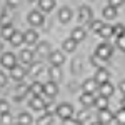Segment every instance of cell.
Listing matches in <instances>:
<instances>
[{
  "label": "cell",
  "instance_id": "1f68e13d",
  "mask_svg": "<svg viewBox=\"0 0 125 125\" xmlns=\"http://www.w3.org/2000/svg\"><path fill=\"white\" fill-rule=\"evenodd\" d=\"M75 47H77V42H75V40L67 39L63 42V50H65V52H70V53H72V52L75 50Z\"/></svg>",
  "mask_w": 125,
  "mask_h": 125
},
{
  "label": "cell",
  "instance_id": "d590c367",
  "mask_svg": "<svg viewBox=\"0 0 125 125\" xmlns=\"http://www.w3.org/2000/svg\"><path fill=\"white\" fill-rule=\"evenodd\" d=\"M102 25H104L102 20H92V22H90V30H94L95 33H98V30L102 29Z\"/></svg>",
  "mask_w": 125,
  "mask_h": 125
},
{
  "label": "cell",
  "instance_id": "9c48e42d",
  "mask_svg": "<svg viewBox=\"0 0 125 125\" xmlns=\"http://www.w3.org/2000/svg\"><path fill=\"white\" fill-rule=\"evenodd\" d=\"M78 19L82 22H92V9L88 5H82L78 9Z\"/></svg>",
  "mask_w": 125,
  "mask_h": 125
},
{
  "label": "cell",
  "instance_id": "f907efd6",
  "mask_svg": "<svg viewBox=\"0 0 125 125\" xmlns=\"http://www.w3.org/2000/svg\"><path fill=\"white\" fill-rule=\"evenodd\" d=\"M12 125H20V124H19V122H17V124H12Z\"/></svg>",
  "mask_w": 125,
  "mask_h": 125
},
{
  "label": "cell",
  "instance_id": "7a4b0ae2",
  "mask_svg": "<svg viewBox=\"0 0 125 125\" xmlns=\"http://www.w3.org/2000/svg\"><path fill=\"white\" fill-rule=\"evenodd\" d=\"M55 112H57V115L62 120H67V118H70V117L73 115V107L70 105V104H60V105H57Z\"/></svg>",
  "mask_w": 125,
  "mask_h": 125
},
{
  "label": "cell",
  "instance_id": "f1b7e54d",
  "mask_svg": "<svg viewBox=\"0 0 125 125\" xmlns=\"http://www.w3.org/2000/svg\"><path fill=\"white\" fill-rule=\"evenodd\" d=\"M17 122H19L20 125H30V124H32V115L27 114V112H23V114H20V115H19Z\"/></svg>",
  "mask_w": 125,
  "mask_h": 125
},
{
  "label": "cell",
  "instance_id": "e0dca14e",
  "mask_svg": "<svg viewBox=\"0 0 125 125\" xmlns=\"http://www.w3.org/2000/svg\"><path fill=\"white\" fill-rule=\"evenodd\" d=\"M9 42H10V45H13V47H20V45L23 43V33H20L19 30H15Z\"/></svg>",
  "mask_w": 125,
  "mask_h": 125
},
{
  "label": "cell",
  "instance_id": "d6a6232c",
  "mask_svg": "<svg viewBox=\"0 0 125 125\" xmlns=\"http://www.w3.org/2000/svg\"><path fill=\"white\" fill-rule=\"evenodd\" d=\"M0 122L3 125H12L13 124V118L10 115V112H5V114H0Z\"/></svg>",
  "mask_w": 125,
  "mask_h": 125
},
{
  "label": "cell",
  "instance_id": "4dcf8cb0",
  "mask_svg": "<svg viewBox=\"0 0 125 125\" xmlns=\"http://www.w3.org/2000/svg\"><path fill=\"white\" fill-rule=\"evenodd\" d=\"M48 73H50V78L53 80V82H57V80H60L62 78V72H60V68L58 67H50V70H48Z\"/></svg>",
  "mask_w": 125,
  "mask_h": 125
},
{
  "label": "cell",
  "instance_id": "60d3db41",
  "mask_svg": "<svg viewBox=\"0 0 125 125\" xmlns=\"http://www.w3.org/2000/svg\"><path fill=\"white\" fill-rule=\"evenodd\" d=\"M108 5H112V7L118 9V7H122V5H124V0H108Z\"/></svg>",
  "mask_w": 125,
  "mask_h": 125
},
{
  "label": "cell",
  "instance_id": "603a6c76",
  "mask_svg": "<svg viewBox=\"0 0 125 125\" xmlns=\"http://www.w3.org/2000/svg\"><path fill=\"white\" fill-rule=\"evenodd\" d=\"M13 32H15V29L12 27V23L10 25H3L2 27V32H0V37L3 40H10V37L13 35Z\"/></svg>",
  "mask_w": 125,
  "mask_h": 125
},
{
  "label": "cell",
  "instance_id": "74e56055",
  "mask_svg": "<svg viewBox=\"0 0 125 125\" xmlns=\"http://www.w3.org/2000/svg\"><path fill=\"white\" fill-rule=\"evenodd\" d=\"M124 33H125V27L122 23H117L115 27H114V35L118 37V35H124Z\"/></svg>",
  "mask_w": 125,
  "mask_h": 125
},
{
  "label": "cell",
  "instance_id": "484cf974",
  "mask_svg": "<svg viewBox=\"0 0 125 125\" xmlns=\"http://www.w3.org/2000/svg\"><path fill=\"white\" fill-rule=\"evenodd\" d=\"M42 70H43V63H42V62H32V63H30V75H35V77H37V75H40V72H42Z\"/></svg>",
  "mask_w": 125,
  "mask_h": 125
},
{
  "label": "cell",
  "instance_id": "d6986e66",
  "mask_svg": "<svg viewBox=\"0 0 125 125\" xmlns=\"http://www.w3.org/2000/svg\"><path fill=\"white\" fill-rule=\"evenodd\" d=\"M52 50H50V45H48L47 42H40L37 43V53L42 55V57H48V53H50Z\"/></svg>",
  "mask_w": 125,
  "mask_h": 125
},
{
  "label": "cell",
  "instance_id": "8fae6325",
  "mask_svg": "<svg viewBox=\"0 0 125 125\" xmlns=\"http://www.w3.org/2000/svg\"><path fill=\"white\" fill-rule=\"evenodd\" d=\"M37 42H39V33H37L35 30H27V32L23 33V43L33 45V43H37Z\"/></svg>",
  "mask_w": 125,
  "mask_h": 125
},
{
  "label": "cell",
  "instance_id": "2e32d148",
  "mask_svg": "<svg viewBox=\"0 0 125 125\" xmlns=\"http://www.w3.org/2000/svg\"><path fill=\"white\" fill-rule=\"evenodd\" d=\"M98 88H100V95H104V97H112L114 92H115V88H114V85L110 82H105V83L98 85Z\"/></svg>",
  "mask_w": 125,
  "mask_h": 125
},
{
  "label": "cell",
  "instance_id": "ab89813d",
  "mask_svg": "<svg viewBox=\"0 0 125 125\" xmlns=\"http://www.w3.org/2000/svg\"><path fill=\"white\" fill-rule=\"evenodd\" d=\"M5 112H9V104L5 100H0V114H5Z\"/></svg>",
  "mask_w": 125,
  "mask_h": 125
},
{
  "label": "cell",
  "instance_id": "8992f818",
  "mask_svg": "<svg viewBox=\"0 0 125 125\" xmlns=\"http://www.w3.org/2000/svg\"><path fill=\"white\" fill-rule=\"evenodd\" d=\"M29 23L32 25V27H39V25H42L43 23V15H42V12H39V10H32L29 13Z\"/></svg>",
  "mask_w": 125,
  "mask_h": 125
},
{
  "label": "cell",
  "instance_id": "83f0119b",
  "mask_svg": "<svg viewBox=\"0 0 125 125\" xmlns=\"http://www.w3.org/2000/svg\"><path fill=\"white\" fill-rule=\"evenodd\" d=\"M104 17H105L107 20H114L117 17V9H115V7H112V5L105 7V9H104Z\"/></svg>",
  "mask_w": 125,
  "mask_h": 125
},
{
  "label": "cell",
  "instance_id": "277c9868",
  "mask_svg": "<svg viewBox=\"0 0 125 125\" xmlns=\"http://www.w3.org/2000/svg\"><path fill=\"white\" fill-rule=\"evenodd\" d=\"M94 78H95V82L98 83V85H102V83H105V82H108V78H110V73H108V70L104 67H97V72L95 75H94Z\"/></svg>",
  "mask_w": 125,
  "mask_h": 125
},
{
  "label": "cell",
  "instance_id": "7bdbcfd3",
  "mask_svg": "<svg viewBox=\"0 0 125 125\" xmlns=\"http://www.w3.org/2000/svg\"><path fill=\"white\" fill-rule=\"evenodd\" d=\"M63 125H83V124H80L78 120H73V118L70 117V118H67V120H63Z\"/></svg>",
  "mask_w": 125,
  "mask_h": 125
},
{
  "label": "cell",
  "instance_id": "44dd1931",
  "mask_svg": "<svg viewBox=\"0 0 125 125\" xmlns=\"http://www.w3.org/2000/svg\"><path fill=\"white\" fill-rule=\"evenodd\" d=\"M94 102H95L94 94H85V92H83V95L80 97V104H82L83 107H92V105H94Z\"/></svg>",
  "mask_w": 125,
  "mask_h": 125
},
{
  "label": "cell",
  "instance_id": "d4e9b609",
  "mask_svg": "<svg viewBox=\"0 0 125 125\" xmlns=\"http://www.w3.org/2000/svg\"><path fill=\"white\" fill-rule=\"evenodd\" d=\"M98 35L102 37V39H108V37H112L114 35V27L112 25H102V29L98 30Z\"/></svg>",
  "mask_w": 125,
  "mask_h": 125
},
{
  "label": "cell",
  "instance_id": "7402d4cb",
  "mask_svg": "<svg viewBox=\"0 0 125 125\" xmlns=\"http://www.w3.org/2000/svg\"><path fill=\"white\" fill-rule=\"evenodd\" d=\"M29 92L33 95H42L43 94V83H40V82H33L32 85L29 87Z\"/></svg>",
  "mask_w": 125,
  "mask_h": 125
},
{
  "label": "cell",
  "instance_id": "7dc6e473",
  "mask_svg": "<svg viewBox=\"0 0 125 125\" xmlns=\"http://www.w3.org/2000/svg\"><path fill=\"white\" fill-rule=\"evenodd\" d=\"M122 108H125V95H124V98H122Z\"/></svg>",
  "mask_w": 125,
  "mask_h": 125
},
{
  "label": "cell",
  "instance_id": "cb8c5ba5",
  "mask_svg": "<svg viewBox=\"0 0 125 125\" xmlns=\"http://www.w3.org/2000/svg\"><path fill=\"white\" fill-rule=\"evenodd\" d=\"M94 105H95L97 108H98V110L108 108V97H104V95L97 97V98H95V102H94Z\"/></svg>",
  "mask_w": 125,
  "mask_h": 125
},
{
  "label": "cell",
  "instance_id": "b9f144b4",
  "mask_svg": "<svg viewBox=\"0 0 125 125\" xmlns=\"http://www.w3.org/2000/svg\"><path fill=\"white\" fill-rule=\"evenodd\" d=\"M7 82H9V78H7V75L0 70V87H5L7 85Z\"/></svg>",
  "mask_w": 125,
  "mask_h": 125
},
{
  "label": "cell",
  "instance_id": "5bb4252c",
  "mask_svg": "<svg viewBox=\"0 0 125 125\" xmlns=\"http://www.w3.org/2000/svg\"><path fill=\"white\" fill-rule=\"evenodd\" d=\"M82 88H83L85 94H94L98 88V83L95 82V78H87L85 82H83V85H82Z\"/></svg>",
  "mask_w": 125,
  "mask_h": 125
},
{
  "label": "cell",
  "instance_id": "681fc988",
  "mask_svg": "<svg viewBox=\"0 0 125 125\" xmlns=\"http://www.w3.org/2000/svg\"><path fill=\"white\" fill-rule=\"evenodd\" d=\"M27 2H37V0H27Z\"/></svg>",
  "mask_w": 125,
  "mask_h": 125
},
{
  "label": "cell",
  "instance_id": "30bf717a",
  "mask_svg": "<svg viewBox=\"0 0 125 125\" xmlns=\"http://www.w3.org/2000/svg\"><path fill=\"white\" fill-rule=\"evenodd\" d=\"M30 107H32V110H45V100H43V97L33 95L32 100H30Z\"/></svg>",
  "mask_w": 125,
  "mask_h": 125
},
{
  "label": "cell",
  "instance_id": "4316f807",
  "mask_svg": "<svg viewBox=\"0 0 125 125\" xmlns=\"http://www.w3.org/2000/svg\"><path fill=\"white\" fill-rule=\"evenodd\" d=\"M27 94H29V87L23 85V83H20V85L17 87V97H15V102H20Z\"/></svg>",
  "mask_w": 125,
  "mask_h": 125
},
{
  "label": "cell",
  "instance_id": "8d00e7d4",
  "mask_svg": "<svg viewBox=\"0 0 125 125\" xmlns=\"http://www.w3.org/2000/svg\"><path fill=\"white\" fill-rule=\"evenodd\" d=\"M117 47L120 48L122 52H125V33H124V35H118V37H117Z\"/></svg>",
  "mask_w": 125,
  "mask_h": 125
},
{
  "label": "cell",
  "instance_id": "52a82bcc",
  "mask_svg": "<svg viewBox=\"0 0 125 125\" xmlns=\"http://www.w3.org/2000/svg\"><path fill=\"white\" fill-rule=\"evenodd\" d=\"M10 75H12V78H13V80L20 82V80H23V78H25L27 70H25L23 67H20V65H13V67L10 68Z\"/></svg>",
  "mask_w": 125,
  "mask_h": 125
},
{
  "label": "cell",
  "instance_id": "6da1fadb",
  "mask_svg": "<svg viewBox=\"0 0 125 125\" xmlns=\"http://www.w3.org/2000/svg\"><path fill=\"white\" fill-rule=\"evenodd\" d=\"M112 55H114V47L110 43H98L95 50V57H98L100 60H108Z\"/></svg>",
  "mask_w": 125,
  "mask_h": 125
},
{
  "label": "cell",
  "instance_id": "f6af8a7d",
  "mask_svg": "<svg viewBox=\"0 0 125 125\" xmlns=\"http://www.w3.org/2000/svg\"><path fill=\"white\" fill-rule=\"evenodd\" d=\"M98 60H100L98 57H92V58H90V62H92V63H94L95 67H98Z\"/></svg>",
  "mask_w": 125,
  "mask_h": 125
},
{
  "label": "cell",
  "instance_id": "ac0fdd59",
  "mask_svg": "<svg viewBox=\"0 0 125 125\" xmlns=\"http://www.w3.org/2000/svg\"><path fill=\"white\" fill-rule=\"evenodd\" d=\"M37 2H39V9L45 13L55 7V0H37Z\"/></svg>",
  "mask_w": 125,
  "mask_h": 125
},
{
  "label": "cell",
  "instance_id": "9a60e30c",
  "mask_svg": "<svg viewBox=\"0 0 125 125\" xmlns=\"http://www.w3.org/2000/svg\"><path fill=\"white\" fill-rule=\"evenodd\" d=\"M20 62L22 63H25V65H30L32 62H33V52L30 50V48H25V50H22L20 52Z\"/></svg>",
  "mask_w": 125,
  "mask_h": 125
},
{
  "label": "cell",
  "instance_id": "ee69618b",
  "mask_svg": "<svg viewBox=\"0 0 125 125\" xmlns=\"http://www.w3.org/2000/svg\"><path fill=\"white\" fill-rule=\"evenodd\" d=\"M19 3H20V0H7V5L12 7V9H13V7H17Z\"/></svg>",
  "mask_w": 125,
  "mask_h": 125
},
{
  "label": "cell",
  "instance_id": "816d5d0a",
  "mask_svg": "<svg viewBox=\"0 0 125 125\" xmlns=\"http://www.w3.org/2000/svg\"><path fill=\"white\" fill-rule=\"evenodd\" d=\"M0 50H2V42H0Z\"/></svg>",
  "mask_w": 125,
  "mask_h": 125
},
{
  "label": "cell",
  "instance_id": "bcb514c9",
  "mask_svg": "<svg viewBox=\"0 0 125 125\" xmlns=\"http://www.w3.org/2000/svg\"><path fill=\"white\" fill-rule=\"evenodd\" d=\"M118 88H120V92H122V94L125 95V80H124V82H120V85H118Z\"/></svg>",
  "mask_w": 125,
  "mask_h": 125
},
{
  "label": "cell",
  "instance_id": "f35d334b",
  "mask_svg": "<svg viewBox=\"0 0 125 125\" xmlns=\"http://www.w3.org/2000/svg\"><path fill=\"white\" fill-rule=\"evenodd\" d=\"M3 25H10V17L7 15L5 10H3V13H2V17H0V27H3Z\"/></svg>",
  "mask_w": 125,
  "mask_h": 125
},
{
  "label": "cell",
  "instance_id": "f546056e",
  "mask_svg": "<svg viewBox=\"0 0 125 125\" xmlns=\"http://www.w3.org/2000/svg\"><path fill=\"white\" fill-rule=\"evenodd\" d=\"M52 122H53V117H52L50 112H47L45 115H42L39 120H37V125H50Z\"/></svg>",
  "mask_w": 125,
  "mask_h": 125
},
{
  "label": "cell",
  "instance_id": "c3c4849f",
  "mask_svg": "<svg viewBox=\"0 0 125 125\" xmlns=\"http://www.w3.org/2000/svg\"><path fill=\"white\" fill-rule=\"evenodd\" d=\"M92 125H104V124H102V122H98V120H97L95 124H92Z\"/></svg>",
  "mask_w": 125,
  "mask_h": 125
},
{
  "label": "cell",
  "instance_id": "ffe728a7",
  "mask_svg": "<svg viewBox=\"0 0 125 125\" xmlns=\"http://www.w3.org/2000/svg\"><path fill=\"white\" fill-rule=\"evenodd\" d=\"M58 19H60L62 23H67L68 20L72 19V10L68 9V7H63V9L58 12Z\"/></svg>",
  "mask_w": 125,
  "mask_h": 125
},
{
  "label": "cell",
  "instance_id": "836d02e7",
  "mask_svg": "<svg viewBox=\"0 0 125 125\" xmlns=\"http://www.w3.org/2000/svg\"><path fill=\"white\" fill-rule=\"evenodd\" d=\"M77 120L80 122V124H85V122H88V120H90V112H88V110H82V112L78 114Z\"/></svg>",
  "mask_w": 125,
  "mask_h": 125
},
{
  "label": "cell",
  "instance_id": "e575fe53",
  "mask_svg": "<svg viewBox=\"0 0 125 125\" xmlns=\"http://www.w3.org/2000/svg\"><path fill=\"white\" fill-rule=\"evenodd\" d=\"M114 118H115L120 125H125V108H120L115 115H114Z\"/></svg>",
  "mask_w": 125,
  "mask_h": 125
},
{
  "label": "cell",
  "instance_id": "7c38bea8",
  "mask_svg": "<svg viewBox=\"0 0 125 125\" xmlns=\"http://www.w3.org/2000/svg\"><path fill=\"white\" fill-rule=\"evenodd\" d=\"M114 120V114L108 110V108H104V110H98V122H102L104 125L110 124Z\"/></svg>",
  "mask_w": 125,
  "mask_h": 125
},
{
  "label": "cell",
  "instance_id": "3957f363",
  "mask_svg": "<svg viewBox=\"0 0 125 125\" xmlns=\"http://www.w3.org/2000/svg\"><path fill=\"white\" fill-rule=\"evenodd\" d=\"M48 60H50V63H52L53 67H60V65H63L65 57H63V53H62V52L53 50V52H50V53H48Z\"/></svg>",
  "mask_w": 125,
  "mask_h": 125
},
{
  "label": "cell",
  "instance_id": "4fadbf2b",
  "mask_svg": "<svg viewBox=\"0 0 125 125\" xmlns=\"http://www.w3.org/2000/svg\"><path fill=\"white\" fill-rule=\"evenodd\" d=\"M87 37V32L85 29H82V27H75V29L72 30V33H70V39L72 40H75V42H82V40H85Z\"/></svg>",
  "mask_w": 125,
  "mask_h": 125
},
{
  "label": "cell",
  "instance_id": "ba28073f",
  "mask_svg": "<svg viewBox=\"0 0 125 125\" xmlns=\"http://www.w3.org/2000/svg\"><path fill=\"white\" fill-rule=\"evenodd\" d=\"M43 94H45L47 97H50V98L55 97L58 94V85L53 82V80H48L47 83H43Z\"/></svg>",
  "mask_w": 125,
  "mask_h": 125
},
{
  "label": "cell",
  "instance_id": "5b68a950",
  "mask_svg": "<svg viewBox=\"0 0 125 125\" xmlns=\"http://www.w3.org/2000/svg\"><path fill=\"white\" fill-rule=\"evenodd\" d=\"M0 63L5 68H12L13 65H17V57H15L12 52H5V53L2 55V58H0Z\"/></svg>",
  "mask_w": 125,
  "mask_h": 125
}]
</instances>
